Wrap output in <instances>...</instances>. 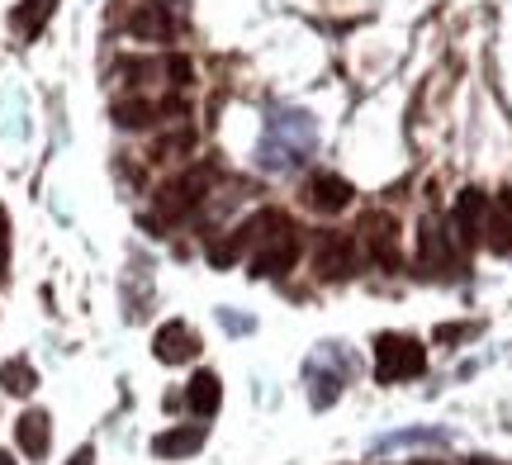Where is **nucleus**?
Returning <instances> with one entry per match:
<instances>
[{
    "instance_id": "1",
    "label": "nucleus",
    "mask_w": 512,
    "mask_h": 465,
    "mask_svg": "<svg viewBox=\"0 0 512 465\" xmlns=\"http://www.w3.org/2000/svg\"><path fill=\"white\" fill-rule=\"evenodd\" d=\"M427 371V352H422L418 337L408 333H380L375 337V375L384 385H399V380H413V375Z\"/></svg>"
},
{
    "instance_id": "2",
    "label": "nucleus",
    "mask_w": 512,
    "mask_h": 465,
    "mask_svg": "<svg viewBox=\"0 0 512 465\" xmlns=\"http://www.w3.org/2000/svg\"><path fill=\"white\" fill-rule=\"evenodd\" d=\"M209 181H214V167H195L185 171L181 181H171V186H162V195H157V214L162 219H185L190 209L204 200V190H209Z\"/></svg>"
},
{
    "instance_id": "3",
    "label": "nucleus",
    "mask_w": 512,
    "mask_h": 465,
    "mask_svg": "<svg viewBox=\"0 0 512 465\" xmlns=\"http://www.w3.org/2000/svg\"><path fill=\"white\" fill-rule=\"evenodd\" d=\"M356 233L366 238V252L380 261L384 271H399V247H394V233H399V224H394V214L375 209V214H366V219H361V228H356Z\"/></svg>"
},
{
    "instance_id": "4",
    "label": "nucleus",
    "mask_w": 512,
    "mask_h": 465,
    "mask_svg": "<svg viewBox=\"0 0 512 465\" xmlns=\"http://www.w3.org/2000/svg\"><path fill=\"white\" fill-rule=\"evenodd\" d=\"M294 257H299V242H294V228H285V233H275V238H266L261 247H256L252 257V276L266 280V276H280V271H290Z\"/></svg>"
},
{
    "instance_id": "5",
    "label": "nucleus",
    "mask_w": 512,
    "mask_h": 465,
    "mask_svg": "<svg viewBox=\"0 0 512 465\" xmlns=\"http://www.w3.org/2000/svg\"><path fill=\"white\" fill-rule=\"evenodd\" d=\"M318 276L323 280L356 276V238H347V233H328V238L318 242Z\"/></svg>"
},
{
    "instance_id": "6",
    "label": "nucleus",
    "mask_w": 512,
    "mask_h": 465,
    "mask_svg": "<svg viewBox=\"0 0 512 465\" xmlns=\"http://www.w3.org/2000/svg\"><path fill=\"white\" fill-rule=\"evenodd\" d=\"M152 352H157V361H166V366H181V361H195V356H200V337L190 333L185 323H162L157 337H152Z\"/></svg>"
},
{
    "instance_id": "7",
    "label": "nucleus",
    "mask_w": 512,
    "mask_h": 465,
    "mask_svg": "<svg viewBox=\"0 0 512 465\" xmlns=\"http://www.w3.org/2000/svg\"><path fill=\"white\" fill-rule=\"evenodd\" d=\"M451 224L460 228V242H479L484 238V224H489V195L484 190H460Z\"/></svg>"
},
{
    "instance_id": "8",
    "label": "nucleus",
    "mask_w": 512,
    "mask_h": 465,
    "mask_svg": "<svg viewBox=\"0 0 512 465\" xmlns=\"http://www.w3.org/2000/svg\"><path fill=\"white\" fill-rule=\"evenodd\" d=\"M128 34L147 38V43H162V38L176 34V19H171V10H166V5L147 0V5H138V10L128 15Z\"/></svg>"
},
{
    "instance_id": "9",
    "label": "nucleus",
    "mask_w": 512,
    "mask_h": 465,
    "mask_svg": "<svg viewBox=\"0 0 512 465\" xmlns=\"http://www.w3.org/2000/svg\"><path fill=\"white\" fill-rule=\"evenodd\" d=\"M15 442H19V451L24 456H48V447H53V418L43 409H29L24 418L15 423Z\"/></svg>"
},
{
    "instance_id": "10",
    "label": "nucleus",
    "mask_w": 512,
    "mask_h": 465,
    "mask_svg": "<svg viewBox=\"0 0 512 465\" xmlns=\"http://www.w3.org/2000/svg\"><path fill=\"white\" fill-rule=\"evenodd\" d=\"M200 447H204V423H185V428H171V432H162V437L152 442V451H157L162 461H185V456H195Z\"/></svg>"
},
{
    "instance_id": "11",
    "label": "nucleus",
    "mask_w": 512,
    "mask_h": 465,
    "mask_svg": "<svg viewBox=\"0 0 512 465\" xmlns=\"http://www.w3.org/2000/svg\"><path fill=\"white\" fill-rule=\"evenodd\" d=\"M351 181H342V176H313V186H309V205L313 209H323V214H342V209L351 205Z\"/></svg>"
},
{
    "instance_id": "12",
    "label": "nucleus",
    "mask_w": 512,
    "mask_h": 465,
    "mask_svg": "<svg viewBox=\"0 0 512 465\" xmlns=\"http://www.w3.org/2000/svg\"><path fill=\"white\" fill-rule=\"evenodd\" d=\"M185 404L200 413V418H214L223 404V380L214 371H200L195 380H190V390H185Z\"/></svg>"
},
{
    "instance_id": "13",
    "label": "nucleus",
    "mask_w": 512,
    "mask_h": 465,
    "mask_svg": "<svg viewBox=\"0 0 512 465\" xmlns=\"http://www.w3.org/2000/svg\"><path fill=\"white\" fill-rule=\"evenodd\" d=\"M484 233H489V247H494V252H512V190H503L494 205H489Z\"/></svg>"
},
{
    "instance_id": "14",
    "label": "nucleus",
    "mask_w": 512,
    "mask_h": 465,
    "mask_svg": "<svg viewBox=\"0 0 512 465\" xmlns=\"http://www.w3.org/2000/svg\"><path fill=\"white\" fill-rule=\"evenodd\" d=\"M418 242H422V266H427L432 276H441V271L451 266V242H446V233L427 219V224H422V233H418Z\"/></svg>"
},
{
    "instance_id": "15",
    "label": "nucleus",
    "mask_w": 512,
    "mask_h": 465,
    "mask_svg": "<svg viewBox=\"0 0 512 465\" xmlns=\"http://www.w3.org/2000/svg\"><path fill=\"white\" fill-rule=\"evenodd\" d=\"M176 105H152V100H119L114 105V124L119 129H147L157 114H171Z\"/></svg>"
},
{
    "instance_id": "16",
    "label": "nucleus",
    "mask_w": 512,
    "mask_h": 465,
    "mask_svg": "<svg viewBox=\"0 0 512 465\" xmlns=\"http://www.w3.org/2000/svg\"><path fill=\"white\" fill-rule=\"evenodd\" d=\"M0 385H5L10 394H34L38 375H34L29 361H5V366H0Z\"/></svg>"
},
{
    "instance_id": "17",
    "label": "nucleus",
    "mask_w": 512,
    "mask_h": 465,
    "mask_svg": "<svg viewBox=\"0 0 512 465\" xmlns=\"http://www.w3.org/2000/svg\"><path fill=\"white\" fill-rule=\"evenodd\" d=\"M57 10V0H24V10L15 15V29H24V34H38L43 29V19Z\"/></svg>"
},
{
    "instance_id": "18",
    "label": "nucleus",
    "mask_w": 512,
    "mask_h": 465,
    "mask_svg": "<svg viewBox=\"0 0 512 465\" xmlns=\"http://www.w3.org/2000/svg\"><path fill=\"white\" fill-rule=\"evenodd\" d=\"M5 261H10V214L0 205V276H5Z\"/></svg>"
},
{
    "instance_id": "19",
    "label": "nucleus",
    "mask_w": 512,
    "mask_h": 465,
    "mask_svg": "<svg viewBox=\"0 0 512 465\" xmlns=\"http://www.w3.org/2000/svg\"><path fill=\"white\" fill-rule=\"evenodd\" d=\"M166 76H171L176 86H190V62H185V57H171V62H166Z\"/></svg>"
},
{
    "instance_id": "20",
    "label": "nucleus",
    "mask_w": 512,
    "mask_h": 465,
    "mask_svg": "<svg viewBox=\"0 0 512 465\" xmlns=\"http://www.w3.org/2000/svg\"><path fill=\"white\" fill-rule=\"evenodd\" d=\"M475 328H465V323H446V328H437V342H460V337H470Z\"/></svg>"
},
{
    "instance_id": "21",
    "label": "nucleus",
    "mask_w": 512,
    "mask_h": 465,
    "mask_svg": "<svg viewBox=\"0 0 512 465\" xmlns=\"http://www.w3.org/2000/svg\"><path fill=\"white\" fill-rule=\"evenodd\" d=\"M95 461V451L91 447H81V451H76V456H72V461H67V465H91Z\"/></svg>"
},
{
    "instance_id": "22",
    "label": "nucleus",
    "mask_w": 512,
    "mask_h": 465,
    "mask_svg": "<svg viewBox=\"0 0 512 465\" xmlns=\"http://www.w3.org/2000/svg\"><path fill=\"white\" fill-rule=\"evenodd\" d=\"M0 465H15V461H10V451H0Z\"/></svg>"
},
{
    "instance_id": "23",
    "label": "nucleus",
    "mask_w": 512,
    "mask_h": 465,
    "mask_svg": "<svg viewBox=\"0 0 512 465\" xmlns=\"http://www.w3.org/2000/svg\"><path fill=\"white\" fill-rule=\"evenodd\" d=\"M475 465H498V461H475Z\"/></svg>"
}]
</instances>
